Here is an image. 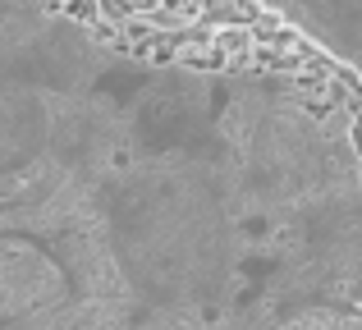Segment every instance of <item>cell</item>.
<instances>
[]
</instances>
